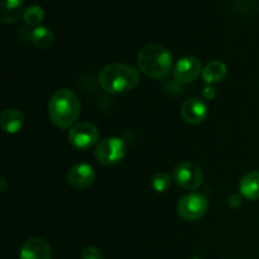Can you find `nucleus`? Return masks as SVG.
<instances>
[{
  "label": "nucleus",
  "mask_w": 259,
  "mask_h": 259,
  "mask_svg": "<svg viewBox=\"0 0 259 259\" xmlns=\"http://www.w3.org/2000/svg\"><path fill=\"white\" fill-rule=\"evenodd\" d=\"M81 259H103V253L99 249L98 247H88L83 249L82 254H81Z\"/></svg>",
  "instance_id": "obj_19"
},
{
  "label": "nucleus",
  "mask_w": 259,
  "mask_h": 259,
  "mask_svg": "<svg viewBox=\"0 0 259 259\" xmlns=\"http://www.w3.org/2000/svg\"><path fill=\"white\" fill-rule=\"evenodd\" d=\"M126 146L118 137H109L99 142L95 147L96 161L103 166H114L125 157Z\"/></svg>",
  "instance_id": "obj_5"
},
{
  "label": "nucleus",
  "mask_w": 259,
  "mask_h": 259,
  "mask_svg": "<svg viewBox=\"0 0 259 259\" xmlns=\"http://www.w3.org/2000/svg\"><path fill=\"white\" fill-rule=\"evenodd\" d=\"M174 180L184 190L192 191L202 185L204 174L197 164L192 162H182L175 168Z\"/></svg>",
  "instance_id": "obj_6"
},
{
  "label": "nucleus",
  "mask_w": 259,
  "mask_h": 259,
  "mask_svg": "<svg viewBox=\"0 0 259 259\" xmlns=\"http://www.w3.org/2000/svg\"><path fill=\"white\" fill-rule=\"evenodd\" d=\"M0 7H2L0 22L3 24H14L24 14L23 0H0Z\"/></svg>",
  "instance_id": "obj_14"
},
{
  "label": "nucleus",
  "mask_w": 259,
  "mask_h": 259,
  "mask_svg": "<svg viewBox=\"0 0 259 259\" xmlns=\"http://www.w3.org/2000/svg\"><path fill=\"white\" fill-rule=\"evenodd\" d=\"M0 184H2V189H0V191L5 192V190H7V181H5L4 179H2V181H0Z\"/></svg>",
  "instance_id": "obj_22"
},
{
  "label": "nucleus",
  "mask_w": 259,
  "mask_h": 259,
  "mask_svg": "<svg viewBox=\"0 0 259 259\" xmlns=\"http://www.w3.org/2000/svg\"><path fill=\"white\" fill-rule=\"evenodd\" d=\"M138 67L151 78H164L172 68V55L161 45H148L138 53Z\"/></svg>",
  "instance_id": "obj_3"
},
{
  "label": "nucleus",
  "mask_w": 259,
  "mask_h": 259,
  "mask_svg": "<svg viewBox=\"0 0 259 259\" xmlns=\"http://www.w3.org/2000/svg\"><path fill=\"white\" fill-rule=\"evenodd\" d=\"M202 71V63L195 56H186L176 63L174 68L175 80L180 83H190L196 80Z\"/></svg>",
  "instance_id": "obj_8"
},
{
  "label": "nucleus",
  "mask_w": 259,
  "mask_h": 259,
  "mask_svg": "<svg viewBox=\"0 0 259 259\" xmlns=\"http://www.w3.org/2000/svg\"><path fill=\"white\" fill-rule=\"evenodd\" d=\"M0 124L5 133L8 134H15L23 128L24 124V115L20 110L14 108L7 109L2 113L0 116Z\"/></svg>",
  "instance_id": "obj_12"
},
{
  "label": "nucleus",
  "mask_w": 259,
  "mask_h": 259,
  "mask_svg": "<svg viewBox=\"0 0 259 259\" xmlns=\"http://www.w3.org/2000/svg\"><path fill=\"white\" fill-rule=\"evenodd\" d=\"M209 210V200L200 192L184 195L177 202V212L186 222H196L204 218Z\"/></svg>",
  "instance_id": "obj_4"
},
{
  "label": "nucleus",
  "mask_w": 259,
  "mask_h": 259,
  "mask_svg": "<svg viewBox=\"0 0 259 259\" xmlns=\"http://www.w3.org/2000/svg\"><path fill=\"white\" fill-rule=\"evenodd\" d=\"M19 259H52V250L43 238H30L23 244Z\"/></svg>",
  "instance_id": "obj_10"
},
{
  "label": "nucleus",
  "mask_w": 259,
  "mask_h": 259,
  "mask_svg": "<svg viewBox=\"0 0 259 259\" xmlns=\"http://www.w3.org/2000/svg\"><path fill=\"white\" fill-rule=\"evenodd\" d=\"M30 38H32V42L35 47L39 48V50H46L53 43V32L48 27L38 25L32 30Z\"/></svg>",
  "instance_id": "obj_16"
},
{
  "label": "nucleus",
  "mask_w": 259,
  "mask_h": 259,
  "mask_svg": "<svg viewBox=\"0 0 259 259\" xmlns=\"http://www.w3.org/2000/svg\"><path fill=\"white\" fill-rule=\"evenodd\" d=\"M239 191L243 197L250 201L259 200V171H250L242 177Z\"/></svg>",
  "instance_id": "obj_13"
},
{
  "label": "nucleus",
  "mask_w": 259,
  "mask_h": 259,
  "mask_svg": "<svg viewBox=\"0 0 259 259\" xmlns=\"http://www.w3.org/2000/svg\"><path fill=\"white\" fill-rule=\"evenodd\" d=\"M101 89L109 94H125L139 83V72L126 63H110L99 73Z\"/></svg>",
  "instance_id": "obj_2"
},
{
  "label": "nucleus",
  "mask_w": 259,
  "mask_h": 259,
  "mask_svg": "<svg viewBox=\"0 0 259 259\" xmlns=\"http://www.w3.org/2000/svg\"><path fill=\"white\" fill-rule=\"evenodd\" d=\"M204 98L206 99V100H212V99L217 96V91H215V89L212 88V86H207L206 89L204 90Z\"/></svg>",
  "instance_id": "obj_21"
},
{
  "label": "nucleus",
  "mask_w": 259,
  "mask_h": 259,
  "mask_svg": "<svg viewBox=\"0 0 259 259\" xmlns=\"http://www.w3.org/2000/svg\"><path fill=\"white\" fill-rule=\"evenodd\" d=\"M43 18H45V9L40 8L39 5H32V7L27 8L23 14V19L28 25H37L38 27L42 23Z\"/></svg>",
  "instance_id": "obj_17"
},
{
  "label": "nucleus",
  "mask_w": 259,
  "mask_h": 259,
  "mask_svg": "<svg viewBox=\"0 0 259 259\" xmlns=\"http://www.w3.org/2000/svg\"><path fill=\"white\" fill-rule=\"evenodd\" d=\"M99 129L94 124L83 121L73 125L68 131V142L77 149H89L99 141Z\"/></svg>",
  "instance_id": "obj_7"
},
{
  "label": "nucleus",
  "mask_w": 259,
  "mask_h": 259,
  "mask_svg": "<svg viewBox=\"0 0 259 259\" xmlns=\"http://www.w3.org/2000/svg\"><path fill=\"white\" fill-rule=\"evenodd\" d=\"M95 169L89 163H75L67 172V181L75 189H86L95 182Z\"/></svg>",
  "instance_id": "obj_9"
},
{
  "label": "nucleus",
  "mask_w": 259,
  "mask_h": 259,
  "mask_svg": "<svg viewBox=\"0 0 259 259\" xmlns=\"http://www.w3.org/2000/svg\"><path fill=\"white\" fill-rule=\"evenodd\" d=\"M171 176L167 172H157L151 180L152 189L156 192H164L171 186Z\"/></svg>",
  "instance_id": "obj_18"
},
{
  "label": "nucleus",
  "mask_w": 259,
  "mask_h": 259,
  "mask_svg": "<svg viewBox=\"0 0 259 259\" xmlns=\"http://www.w3.org/2000/svg\"><path fill=\"white\" fill-rule=\"evenodd\" d=\"M228 72L227 65L222 61H212L202 70V78L207 85L222 82Z\"/></svg>",
  "instance_id": "obj_15"
},
{
  "label": "nucleus",
  "mask_w": 259,
  "mask_h": 259,
  "mask_svg": "<svg viewBox=\"0 0 259 259\" xmlns=\"http://www.w3.org/2000/svg\"><path fill=\"white\" fill-rule=\"evenodd\" d=\"M242 197L239 196V195H230L229 197V206L233 207V209H235V207H239L240 205H242Z\"/></svg>",
  "instance_id": "obj_20"
},
{
  "label": "nucleus",
  "mask_w": 259,
  "mask_h": 259,
  "mask_svg": "<svg viewBox=\"0 0 259 259\" xmlns=\"http://www.w3.org/2000/svg\"><path fill=\"white\" fill-rule=\"evenodd\" d=\"M207 106L200 99L194 98L185 101L181 106V116L186 123L196 125L206 119Z\"/></svg>",
  "instance_id": "obj_11"
},
{
  "label": "nucleus",
  "mask_w": 259,
  "mask_h": 259,
  "mask_svg": "<svg viewBox=\"0 0 259 259\" xmlns=\"http://www.w3.org/2000/svg\"><path fill=\"white\" fill-rule=\"evenodd\" d=\"M81 111L78 96L70 89H61L48 103V116L56 126L67 129L77 120Z\"/></svg>",
  "instance_id": "obj_1"
}]
</instances>
